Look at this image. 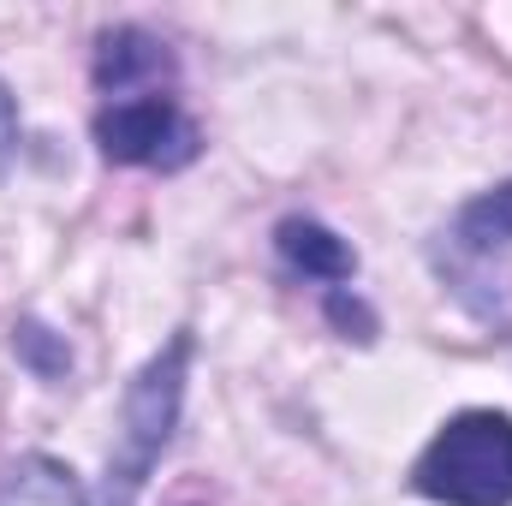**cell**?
Returning a JSON list of instances; mask_svg holds the SVG:
<instances>
[{
  "instance_id": "10",
  "label": "cell",
  "mask_w": 512,
  "mask_h": 506,
  "mask_svg": "<svg viewBox=\"0 0 512 506\" xmlns=\"http://www.w3.org/2000/svg\"><path fill=\"white\" fill-rule=\"evenodd\" d=\"M12 149H18V102H12V90L0 84V167L12 161Z\"/></svg>"
},
{
  "instance_id": "8",
  "label": "cell",
  "mask_w": 512,
  "mask_h": 506,
  "mask_svg": "<svg viewBox=\"0 0 512 506\" xmlns=\"http://www.w3.org/2000/svg\"><path fill=\"white\" fill-rule=\"evenodd\" d=\"M12 352L24 358L30 376H42V381H66V370H72L66 340H60L54 328H42V322H18V328H12Z\"/></svg>"
},
{
  "instance_id": "4",
  "label": "cell",
  "mask_w": 512,
  "mask_h": 506,
  "mask_svg": "<svg viewBox=\"0 0 512 506\" xmlns=\"http://www.w3.org/2000/svg\"><path fill=\"white\" fill-rule=\"evenodd\" d=\"M495 251H512V179L483 191L477 203H465L459 221L441 233V274H453L459 292H465L471 268L495 262Z\"/></svg>"
},
{
  "instance_id": "7",
  "label": "cell",
  "mask_w": 512,
  "mask_h": 506,
  "mask_svg": "<svg viewBox=\"0 0 512 506\" xmlns=\"http://www.w3.org/2000/svg\"><path fill=\"white\" fill-rule=\"evenodd\" d=\"M0 506H90V495L78 489V477L54 459H18L0 477Z\"/></svg>"
},
{
  "instance_id": "1",
  "label": "cell",
  "mask_w": 512,
  "mask_h": 506,
  "mask_svg": "<svg viewBox=\"0 0 512 506\" xmlns=\"http://www.w3.org/2000/svg\"><path fill=\"white\" fill-rule=\"evenodd\" d=\"M411 489L441 506H512V417L459 411L411 465Z\"/></svg>"
},
{
  "instance_id": "6",
  "label": "cell",
  "mask_w": 512,
  "mask_h": 506,
  "mask_svg": "<svg viewBox=\"0 0 512 506\" xmlns=\"http://www.w3.org/2000/svg\"><path fill=\"white\" fill-rule=\"evenodd\" d=\"M274 245H280V256H286L298 274H310V280L340 286V280H352V274H358L352 245H346L340 233H328L322 221H310V215H286V221L274 227Z\"/></svg>"
},
{
  "instance_id": "3",
  "label": "cell",
  "mask_w": 512,
  "mask_h": 506,
  "mask_svg": "<svg viewBox=\"0 0 512 506\" xmlns=\"http://www.w3.org/2000/svg\"><path fill=\"white\" fill-rule=\"evenodd\" d=\"M96 143L120 167H161V173H173V167L197 161L203 131L185 120V108L173 96H126V102H108L96 114Z\"/></svg>"
},
{
  "instance_id": "5",
  "label": "cell",
  "mask_w": 512,
  "mask_h": 506,
  "mask_svg": "<svg viewBox=\"0 0 512 506\" xmlns=\"http://www.w3.org/2000/svg\"><path fill=\"white\" fill-rule=\"evenodd\" d=\"M161 78H173V54H167L161 36H149L137 24H120V30H108L96 42V84L108 96H120V102L126 96H161L155 90Z\"/></svg>"
},
{
  "instance_id": "9",
  "label": "cell",
  "mask_w": 512,
  "mask_h": 506,
  "mask_svg": "<svg viewBox=\"0 0 512 506\" xmlns=\"http://www.w3.org/2000/svg\"><path fill=\"white\" fill-rule=\"evenodd\" d=\"M328 322H334V328H346V340H364V346L376 340V316H370L358 298H346L340 286L328 292Z\"/></svg>"
},
{
  "instance_id": "2",
  "label": "cell",
  "mask_w": 512,
  "mask_h": 506,
  "mask_svg": "<svg viewBox=\"0 0 512 506\" xmlns=\"http://www.w3.org/2000/svg\"><path fill=\"white\" fill-rule=\"evenodd\" d=\"M191 328H179L126 387V429L120 447L108 453V483H102V506H131L143 477L155 471V459L167 453L173 429H179V405H185V376H191Z\"/></svg>"
}]
</instances>
